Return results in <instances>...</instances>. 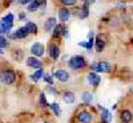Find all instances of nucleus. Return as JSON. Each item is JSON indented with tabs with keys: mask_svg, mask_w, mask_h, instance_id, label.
<instances>
[{
	"mask_svg": "<svg viewBox=\"0 0 133 123\" xmlns=\"http://www.w3.org/2000/svg\"><path fill=\"white\" fill-rule=\"evenodd\" d=\"M43 77H44L43 70H41V69H36V72L31 75V80H32V81H35V82H37V81H40V80H41Z\"/></svg>",
	"mask_w": 133,
	"mask_h": 123,
	"instance_id": "20",
	"label": "nucleus"
},
{
	"mask_svg": "<svg viewBox=\"0 0 133 123\" xmlns=\"http://www.w3.org/2000/svg\"><path fill=\"white\" fill-rule=\"evenodd\" d=\"M45 123H49V122H45Z\"/></svg>",
	"mask_w": 133,
	"mask_h": 123,
	"instance_id": "29",
	"label": "nucleus"
},
{
	"mask_svg": "<svg viewBox=\"0 0 133 123\" xmlns=\"http://www.w3.org/2000/svg\"><path fill=\"white\" fill-rule=\"evenodd\" d=\"M19 2V4H21V5H28L29 3H32L33 0H17Z\"/></svg>",
	"mask_w": 133,
	"mask_h": 123,
	"instance_id": "27",
	"label": "nucleus"
},
{
	"mask_svg": "<svg viewBox=\"0 0 133 123\" xmlns=\"http://www.w3.org/2000/svg\"><path fill=\"white\" fill-rule=\"evenodd\" d=\"M100 110H101V122L103 123H109L110 119H112V114H110L108 110L103 109V107H100Z\"/></svg>",
	"mask_w": 133,
	"mask_h": 123,
	"instance_id": "16",
	"label": "nucleus"
},
{
	"mask_svg": "<svg viewBox=\"0 0 133 123\" xmlns=\"http://www.w3.org/2000/svg\"><path fill=\"white\" fill-rule=\"evenodd\" d=\"M40 103L44 106V107H47V106H49L48 103H47V101H45V95L44 94H40Z\"/></svg>",
	"mask_w": 133,
	"mask_h": 123,
	"instance_id": "25",
	"label": "nucleus"
},
{
	"mask_svg": "<svg viewBox=\"0 0 133 123\" xmlns=\"http://www.w3.org/2000/svg\"><path fill=\"white\" fill-rule=\"evenodd\" d=\"M27 35H28V30H27V28L25 27H23V28H19L16 32H12V33H9V39H24V37H27Z\"/></svg>",
	"mask_w": 133,
	"mask_h": 123,
	"instance_id": "7",
	"label": "nucleus"
},
{
	"mask_svg": "<svg viewBox=\"0 0 133 123\" xmlns=\"http://www.w3.org/2000/svg\"><path fill=\"white\" fill-rule=\"evenodd\" d=\"M132 119H133V114L130 113L129 110L121 111V122H123V123H130Z\"/></svg>",
	"mask_w": 133,
	"mask_h": 123,
	"instance_id": "14",
	"label": "nucleus"
},
{
	"mask_svg": "<svg viewBox=\"0 0 133 123\" xmlns=\"http://www.w3.org/2000/svg\"><path fill=\"white\" fill-rule=\"evenodd\" d=\"M69 66L72 69H75V70H79V69L85 68L87 61L84 60V57H81V56H75V57H72L69 60Z\"/></svg>",
	"mask_w": 133,
	"mask_h": 123,
	"instance_id": "4",
	"label": "nucleus"
},
{
	"mask_svg": "<svg viewBox=\"0 0 133 123\" xmlns=\"http://www.w3.org/2000/svg\"><path fill=\"white\" fill-rule=\"evenodd\" d=\"M87 80H88V82H89L92 86H98L100 85V82H101V78H100V75L96 73V72H91V73H88V75H87Z\"/></svg>",
	"mask_w": 133,
	"mask_h": 123,
	"instance_id": "6",
	"label": "nucleus"
},
{
	"mask_svg": "<svg viewBox=\"0 0 133 123\" xmlns=\"http://www.w3.org/2000/svg\"><path fill=\"white\" fill-rule=\"evenodd\" d=\"M83 101L85 103H91L92 101H93V95L91 94V93H88V91H85L84 94H83Z\"/></svg>",
	"mask_w": 133,
	"mask_h": 123,
	"instance_id": "22",
	"label": "nucleus"
},
{
	"mask_svg": "<svg viewBox=\"0 0 133 123\" xmlns=\"http://www.w3.org/2000/svg\"><path fill=\"white\" fill-rule=\"evenodd\" d=\"M55 27H56V19H55V17L47 19L45 24H44V29H45L47 32H52L55 29Z\"/></svg>",
	"mask_w": 133,
	"mask_h": 123,
	"instance_id": "13",
	"label": "nucleus"
},
{
	"mask_svg": "<svg viewBox=\"0 0 133 123\" xmlns=\"http://www.w3.org/2000/svg\"><path fill=\"white\" fill-rule=\"evenodd\" d=\"M132 91H133V89H132Z\"/></svg>",
	"mask_w": 133,
	"mask_h": 123,
	"instance_id": "30",
	"label": "nucleus"
},
{
	"mask_svg": "<svg viewBox=\"0 0 133 123\" xmlns=\"http://www.w3.org/2000/svg\"><path fill=\"white\" fill-rule=\"evenodd\" d=\"M63 99H64V102H66V103H73L75 99H76V97H75V94H73L72 91H64Z\"/></svg>",
	"mask_w": 133,
	"mask_h": 123,
	"instance_id": "18",
	"label": "nucleus"
},
{
	"mask_svg": "<svg viewBox=\"0 0 133 123\" xmlns=\"http://www.w3.org/2000/svg\"><path fill=\"white\" fill-rule=\"evenodd\" d=\"M36 3H37L40 7H45V4H47L45 0H36Z\"/></svg>",
	"mask_w": 133,
	"mask_h": 123,
	"instance_id": "28",
	"label": "nucleus"
},
{
	"mask_svg": "<svg viewBox=\"0 0 133 123\" xmlns=\"http://www.w3.org/2000/svg\"><path fill=\"white\" fill-rule=\"evenodd\" d=\"M48 107H51V109L53 110V113L56 114L57 117H59V115L61 114V110H60V107H59V105H57V103H51V105H49Z\"/></svg>",
	"mask_w": 133,
	"mask_h": 123,
	"instance_id": "23",
	"label": "nucleus"
},
{
	"mask_svg": "<svg viewBox=\"0 0 133 123\" xmlns=\"http://www.w3.org/2000/svg\"><path fill=\"white\" fill-rule=\"evenodd\" d=\"M44 80H45L48 83H49V86H52L53 85V81H52V77L49 75V74H44Z\"/></svg>",
	"mask_w": 133,
	"mask_h": 123,
	"instance_id": "26",
	"label": "nucleus"
},
{
	"mask_svg": "<svg viewBox=\"0 0 133 123\" xmlns=\"http://www.w3.org/2000/svg\"><path fill=\"white\" fill-rule=\"evenodd\" d=\"M39 8H40V5L36 3V0H33L32 3L28 4V11H29V12H35V11H37Z\"/></svg>",
	"mask_w": 133,
	"mask_h": 123,
	"instance_id": "21",
	"label": "nucleus"
},
{
	"mask_svg": "<svg viewBox=\"0 0 133 123\" xmlns=\"http://www.w3.org/2000/svg\"><path fill=\"white\" fill-rule=\"evenodd\" d=\"M27 66H29V68H33V69H41V66H43V62L40 60H37V57H28L27 58Z\"/></svg>",
	"mask_w": 133,
	"mask_h": 123,
	"instance_id": "9",
	"label": "nucleus"
},
{
	"mask_svg": "<svg viewBox=\"0 0 133 123\" xmlns=\"http://www.w3.org/2000/svg\"><path fill=\"white\" fill-rule=\"evenodd\" d=\"M96 50L97 52H101L104 48H105V37L104 36H98L96 39Z\"/></svg>",
	"mask_w": 133,
	"mask_h": 123,
	"instance_id": "15",
	"label": "nucleus"
},
{
	"mask_svg": "<svg viewBox=\"0 0 133 123\" xmlns=\"http://www.w3.org/2000/svg\"><path fill=\"white\" fill-rule=\"evenodd\" d=\"M92 69L93 72H100V73H110L112 72V65L107 61L101 62H92Z\"/></svg>",
	"mask_w": 133,
	"mask_h": 123,
	"instance_id": "2",
	"label": "nucleus"
},
{
	"mask_svg": "<svg viewBox=\"0 0 133 123\" xmlns=\"http://www.w3.org/2000/svg\"><path fill=\"white\" fill-rule=\"evenodd\" d=\"M66 28H64L63 25H56L55 27V29H53V37H57V36H61V35H64V36H66Z\"/></svg>",
	"mask_w": 133,
	"mask_h": 123,
	"instance_id": "17",
	"label": "nucleus"
},
{
	"mask_svg": "<svg viewBox=\"0 0 133 123\" xmlns=\"http://www.w3.org/2000/svg\"><path fill=\"white\" fill-rule=\"evenodd\" d=\"M25 28H27L28 33H32V35H35V33H37V25H36L35 23H32V21H27Z\"/></svg>",
	"mask_w": 133,
	"mask_h": 123,
	"instance_id": "19",
	"label": "nucleus"
},
{
	"mask_svg": "<svg viewBox=\"0 0 133 123\" xmlns=\"http://www.w3.org/2000/svg\"><path fill=\"white\" fill-rule=\"evenodd\" d=\"M71 17V11L69 9H66V8H61L59 11V19L60 21H63V23H66V21L69 20Z\"/></svg>",
	"mask_w": 133,
	"mask_h": 123,
	"instance_id": "12",
	"label": "nucleus"
},
{
	"mask_svg": "<svg viewBox=\"0 0 133 123\" xmlns=\"http://www.w3.org/2000/svg\"><path fill=\"white\" fill-rule=\"evenodd\" d=\"M0 81L5 85H12L16 81V74L12 70H4L0 73Z\"/></svg>",
	"mask_w": 133,
	"mask_h": 123,
	"instance_id": "3",
	"label": "nucleus"
},
{
	"mask_svg": "<svg viewBox=\"0 0 133 123\" xmlns=\"http://www.w3.org/2000/svg\"><path fill=\"white\" fill-rule=\"evenodd\" d=\"M49 56L53 58V60H57L59 58V56H60V48L56 45V44H52V45H49Z\"/></svg>",
	"mask_w": 133,
	"mask_h": 123,
	"instance_id": "11",
	"label": "nucleus"
},
{
	"mask_svg": "<svg viewBox=\"0 0 133 123\" xmlns=\"http://www.w3.org/2000/svg\"><path fill=\"white\" fill-rule=\"evenodd\" d=\"M77 119H79L80 123H91L92 122V115L88 111H80L79 115H77Z\"/></svg>",
	"mask_w": 133,
	"mask_h": 123,
	"instance_id": "10",
	"label": "nucleus"
},
{
	"mask_svg": "<svg viewBox=\"0 0 133 123\" xmlns=\"http://www.w3.org/2000/svg\"><path fill=\"white\" fill-rule=\"evenodd\" d=\"M12 25H14V16L9 13L0 20V33H9Z\"/></svg>",
	"mask_w": 133,
	"mask_h": 123,
	"instance_id": "1",
	"label": "nucleus"
},
{
	"mask_svg": "<svg viewBox=\"0 0 133 123\" xmlns=\"http://www.w3.org/2000/svg\"><path fill=\"white\" fill-rule=\"evenodd\" d=\"M31 53L35 56V57H41L44 54V45L40 42H36L31 47Z\"/></svg>",
	"mask_w": 133,
	"mask_h": 123,
	"instance_id": "8",
	"label": "nucleus"
},
{
	"mask_svg": "<svg viewBox=\"0 0 133 123\" xmlns=\"http://www.w3.org/2000/svg\"><path fill=\"white\" fill-rule=\"evenodd\" d=\"M53 77L56 78V80H59L60 82H66L69 80V73L64 69H57V70H55Z\"/></svg>",
	"mask_w": 133,
	"mask_h": 123,
	"instance_id": "5",
	"label": "nucleus"
},
{
	"mask_svg": "<svg viewBox=\"0 0 133 123\" xmlns=\"http://www.w3.org/2000/svg\"><path fill=\"white\" fill-rule=\"evenodd\" d=\"M60 2H61L64 5H73V4H76L77 0H60Z\"/></svg>",
	"mask_w": 133,
	"mask_h": 123,
	"instance_id": "24",
	"label": "nucleus"
}]
</instances>
